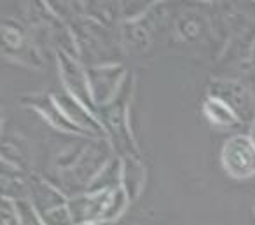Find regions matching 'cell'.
<instances>
[{
	"label": "cell",
	"mask_w": 255,
	"mask_h": 225,
	"mask_svg": "<svg viewBox=\"0 0 255 225\" xmlns=\"http://www.w3.org/2000/svg\"><path fill=\"white\" fill-rule=\"evenodd\" d=\"M220 159L227 175L233 178L245 180L255 175V145L247 134L229 138L224 143Z\"/></svg>",
	"instance_id": "6da1fadb"
},
{
	"label": "cell",
	"mask_w": 255,
	"mask_h": 225,
	"mask_svg": "<svg viewBox=\"0 0 255 225\" xmlns=\"http://www.w3.org/2000/svg\"><path fill=\"white\" fill-rule=\"evenodd\" d=\"M210 98L220 100L238 115L241 122L252 120L255 115V103L252 93L243 84L234 81H213L208 91ZM255 120V119H254Z\"/></svg>",
	"instance_id": "7a4b0ae2"
},
{
	"label": "cell",
	"mask_w": 255,
	"mask_h": 225,
	"mask_svg": "<svg viewBox=\"0 0 255 225\" xmlns=\"http://www.w3.org/2000/svg\"><path fill=\"white\" fill-rule=\"evenodd\" d=\"M58 58H60L61 77H63V82L68 89V95L74 96L79 103H82L89 112H96L91 86H89V81L84 72H82V68L72 58H68L67 54L58 53Z\"/></svg>",
	"instance_id": "3957f363"
},
{
	"label": "cell",
	"mask_w": 255,
	"mask_h": 225,
	"mask_svg": "<svg viewBox=\"0 0 255 225\" xmlns=\"http://www.w3.org/2000/svg\"><path fill=\"white\" fill-rule=\"evenodd\" d=\"M54 102L60 107V110L63 112V115L74 124L75 127L82 131L84 134H93V136H105L102 124L98 122L96 117H93V112H89L82 103H79L74 96L70 95H56Z\"/></svg>",
	"instance_id": "277c9868"
},
{
	"label": "cell",
	"mask_w": 255,
	"mask_h": 225,
	"mask_svg": "<svg viewBox=\"0 0 255 225\" xmlns=\"http://www.w3.org/2000/svg\"><path fill=\"white\" fill-rule=\"evenodd\" d=\"M121 77H123V68L119 67L96 68V70L89 72V86H91L95 103L102 105V103L109 102L110 95L116 91V86Z\"/></svg>",
	"instance_id": "5b68a950"
},
{
	"label": "cell",
	"mask_w": 255,
	"mask_h": 225,
	"mask_svg": "<svg viewBox=\"0 0 255 225\" xmlns=\"http://www.w3.org/2000/svg\"><path fill=\"white\" fill-rule=\"evenodd\" d=\"M203 112H205L206 119L212 120L215 126H220V127H233L241 122L236 113H234L226 103H222L220 100H215V98L206 100L205 105H203Z\"/></svg>",
	"instance_id": "8992f818"
},
{
	"label": "cell",
	"mask_w": 255,
	"mask_h": 225,
	"mask_svg": "<svg viewBox=\"0 0 255 225\" xmlns=\"http://www.w3.org/2000/svg\"><path fill=\"white\" fill-rule=\"evenodd\" d=\"M142 182H143V171L140 168V164L133 159H128L124 162L123 168V185H124V192H126L128 199H133L136 197V194L142 189Z\"/></svg>",
	"instance_id": "52a82bcc"
},
{
	"label": "cell",
	"mask_w": 255,
	"mask_h": 225,
	"mask_svg": "<svg viewBox=\"0 0 255 225\" xmlns=\"http://www.w3.org/2000/svg\"><path fill=\"white\" fill-rule=\"evenodd\" d=\"M42 102L44 103H37V109H39L40 112H42L44 115H46L47 119L54 124V126L60 127V129H63V131H70V133H82L79 127H75L74 124H72L70 120L63 115V112L60 110V107L56 105V102H54V100L44 98ZM82 134H84V133H82Z\"/></svg>",
	"instance_id": "ba28073f"
},
{
	"label": "cell",
	"mask_w": 255,
	"mask_h": 225,
	"mask_svg": "<svg viewBox=\"0 0 255 225\" xmlns=\"http://www.w3.org/2000/svg\"><path fill=\"white\" fill-rule=\"evenodd\" d=\"M16 208L19 211V218H21V225H46L42 222V218L39 217L37 210L33 208V204H30L25 199L16 201Z\"/></svg>",
	"instance_id": "9c48e42d"
},
{
	"label": "cell",
	"mask_w": 255,
	"mask_h": 225,
	"mask_svg": "<svg viewBox=\"0 0 255 225\" xmlns=\"http://www.w3.org/2000/svg\"><path fill=\"white\" fill-rule=\"evenodd\" d=\"M0 225H21L19 211L16 208V201L2 199V208H0Z\"/></svg>",
	"instance_id": "30bf717a"
},
{
	"label": "cell",
	"mask_w": 255,
	"mask_h": 225,
	"mask_svg": "<svg viewBox=\"0 0 255 225\" xmlns=\"http://www.w3.org/2000/svg\"><path fill=\"white\" fill-rule=\"evenodd\" d=\"M248 136H250L252 143L255 145V120H254V122H252V127H250V134H248Z\"/></svg>",
	"instance_id": "8fae6325"
},
{
	"label": "cell",
	"mask_w": 255,
	"mask_h": 225,
	"mask_svg": "<svg viewBox=\"0 0 255 225\" xmlns=\"http://www.w3.org/2000/svg\"><path fill=\"white\" fill-rule=\"evenodd\" d=\"M81 225H112V222H93V224H81Z\"/></svg>",
	"instance_id": "7c38bea8"
},
{
	"label": "cell",
	"mask_w": 255,
	"mask_h": 225,
	"mask_svg": "<svg viewBox=\"0 0 255 225\" xmlns=\"http://www.w3.org/2000/svg\"><path fill=\"white\" fill-rule=\"evenodd\" d=\"M254 211H255V206H254Z\"/></svg>",
	"instance_id": "4fadbf2b"
}]
</instances>
